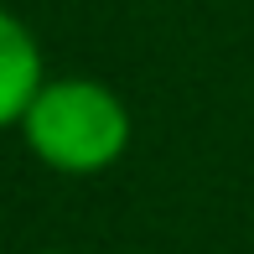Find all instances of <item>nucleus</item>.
<instances>
[{"instance_id":"nucleus-1","label":"nucleus","mask_w":254,"mask_h":254,"mask_svg":"<svg viewBox=\"0 0 254 254\" xmlns=\"http://www.w3.org/2000/svg\"><path fill=\"white\" fill-rule=\"evenodd\" d=\"M26 145L47 161L52 171H99L130 140V114L104 83L88 78H67V83H47L26 109Z\"/></svg>"},{"instance_id":"nucleus-2","label":"nucleus","mask_w":254,"mask_h":254,"mask_svg":"<svg viewBox=\"0 0 254 254\" xmlns=\"http://www.w3.org/2000/svg\"><path fill=\"white\" fill-rule=\"evenodd\" d=\"M37 94H42V52L31 31L0 10V125L26 120Z\"/></svg>"}]
</instances>
